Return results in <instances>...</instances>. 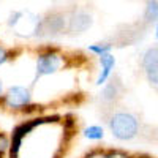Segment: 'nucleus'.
<instances>
[{
	"label": "nucleus",
	"instance_id": "9b49d317",
	"mask_svg": "<svg viewBox=\"0 0 158 158\" xmlns=\"http://www.w3.org/2000/svg\"><path fill=\"white\" fill-rule=\"evenodd\" d=\"M89 49L92 52H95V54L101 56V54H106V52L111 51V44H94V46H90Z\"/></svg>",
	"mask_w": 158,
	"mask_h": 158
},
{
	"label": "nucleus",
	"instance_id": "ddd939ff",
	"mask_svg": "<svg viewBox=\"0 0 158 158\" xmlns=\"http://www.w3.org/2000/svg\"><path fill=\"white\" fill-rule=\"evenodd\" d=\"M104 158H130V156L125 155V153H122V152H111V153H108Z\"/></svg>",
	"mask_w": 158,
	"mask_h": 158
},
{
	"label": "nucleus",
	"instance_id": "20e7f679",
	"mask_svg": "<svg viewBox=\"0 0 158 158\" xmlns=\"http://www.w3.org/2000/svg\"><path fill=\"white\" fill-rule=\"evenodd\" d=\"M62 65V57L54 51L44 52V54H40L38 60H36V79H40L41 76L56 73Z\"/></svg>",
	"mask_w": 158,
	"mask_h": 158
},
{
	"label": "nucleus",
	"instance_id": "7ed1b4c3",
	"mask_svg": "<svg viewBox=\"0 0 158 158\" xmlns=\"http://www.w3.org/2000/svg\"><path fill=\"white\" fill-rule=\"evenodd\" d=\"M92 25V15L87 10L74 8L71 13H68V27L67 32L70 35H77L85 32Z\"/></svg>",
	"mask_w": 158,
	"mask_h": 158
},
{
	"label": "nucleus",
	"instance_id": "9d476101",
	"mask_svg": "<svg viewBox=\"0 0 158 158\" xmlns=\"http://www.w3.org/2000/svg\"><path fill=\"white\" fill-rule=\"evenodd\" d=\"M84 136L89 139H101L103 138V128L100 127H89L84 131Z\"/></svg>",
	"mask_w": 158,
	"mask_h": 158
},
{
	"label": "nucleus",
	"instance_id": "dca6fc26",
	"mask_svg": "<svg viewBox=\"0 0 158 158\" xmlns=\"http://www.w3.org/2000/svg\"><path fill=\"white\" fill-rule=\"evenodd\" d=\"M156 36H158V30H156Z\"/></svg>",
	"mask_w": 158,
	"mask_h": 158
},
{
	"label": "nucleus",
	"instance_id": "2eb2a0df",
	"mask_svg": "<svg viewBox=\"0 0 158 158\" xmlns=\"http://www.w3.org/2000/svg\"><path fill=\"white\" fill-rule=\"evenodd\" d=\"M0 97H2V81H0Z\"/></svg>",
	"mask_w": 158,
	"mask_h": 158
},
{
	"label": "nucleus",
	"instance_id": "f257e3e1",
	"mask_svg": "<svg viewBox=\"0 0 158 158\" xmlns=\"http://www.w3.org/2000/svg\"><path fill=\"white\" fill-rule=\"evenodd\" d=\"M104 109H108L106 122L112 131V135L117 139L128 141V139H133L138 135L139 120L131 112H128L122 108H117V104L104 106Z\"/></svg>",
	"mask_w": 158,
	"mask_h": 158
},
{
	"label": "nucleus",
	"instance_id": "4468645a",
	"mask_svg": "<svg viewBox=\"0 0 158 158\" xmlns=\"http://www.w3.org/2000/svg\"><path fill=\"white\" fill-rule=\"evenodd\" d=\"M8 60V52L2 48V46H0V65H2V63H5Z\"/></svg>",
	"mask_w": 158,
	"mask_h": 158
},
{
	"label": "nucleus",
	"instance_id": "0eeeda50",
	"mask_svg": "<svg viewBox=\"0 0 158 158\" xmlns=\"http://www.w3.org/2000/svg\"><path fill=\"white\" fill-rule=\"evenodd\" d=\"M123 95V85L122 81L118 77L112 79V81L104 87L103 94H101V101L104 106H112V104H117L118 100Z\"/></svg>",
	"mask_w": 158,
	"mask_h": 158
},
{
	"label": "nucleus",
	"instance_id": "39448f33",
	"mask_svg": "<svg viewBox=\"0 0 158 158\" xmlns=\"http://www.w3.org/2000/svg\"><path fill=\"white\" fill-rule=\"evenodd\" d=\"M142 68L146 71L149 82L158 87V48H152L142 59Z\"/></svg>",
	"mask_w": 158,
	"mask_h": 158
},
{
	"label": "nucleus",
	"instance_id": "1a4fd4ad",
	"mask_svg": "<svg viewBox=\"0 0 158 158\" xmlns=\"http://www.w3.org/2000/svg\"><path fill=\"white\" fill-rule=\"evenodd\" d=\"M144 19H146V24H152L158 19V0H147Z\"/></svg>",
	"mask_w": 158,
	"mask_h": 158
},
{
	"label": "nucleus",
	"instance_id": "f03ea898",
	"mask_svg": "<svg viewBox=\"0 0 158 158\" xmlns=\"http://www.w3.org/2000/svg\"><path fill=\"white\" fill-rule=\"evenodd\" d=\"M67 27H68V13L62 10H52L40 22V35L57 36L67 32Z\"/></svg>",
	"mask_w": 158,
	"mask_h": 158
},
{
	"label": "nucleus",
	"instance_id": "f8f14e48",
	"mask_svg": "<svg viewBox=\"0 0 158 158\" xmlns=\"http://www.w3.org/2000/svg\"><path fill=\"white\" fill-rule=\"evenodd\" d=\"M8 139H6V136L5 135H0V158H2V155H3V152L8 149Z\"/></svg>",
	"mask_w": 158,
	"mask_h": 158
},
{
	"label": "nucleus",
	"instance_id": "423d86ee",
	"mask_svg": "<svg viewBox=\"0 0 158 158\" xmlns=\"http://www.w3.org/2000/svg\"><path fill=\"white\" fill-rule=\"evenodd\" d=\"M32 100L30 95V90L25 89V87H11L8 90V94L5 95V101L10 108H22V106H27Z\"/></svg>",
	"mask_w": 158,
	"mask_h": 158
},
{
	"label": "nucleus",
	"instance_id": "6e6552de",
	"mask_svg": "<svg viewBox=\"0 0 158 158\" xmlns=\"http://www.w3.org/2000/svg\"><path fill=\"white\" fill-rule=\"evenodd\" d=\"M100 62H101L103 71H101V74H100V77H98V81H97L98 85H101V84L108 79L111 70L114 68V65H115V59L109 54V52H106V54H101V56H100Z\"/></svg>",
	"mask_w": 158,
	"mask_h": 158
}]
</instances>
